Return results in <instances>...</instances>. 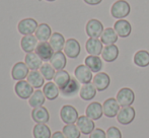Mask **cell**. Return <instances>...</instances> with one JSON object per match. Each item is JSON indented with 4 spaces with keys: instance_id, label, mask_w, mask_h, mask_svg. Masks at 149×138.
<instances>
[{
    "instance_id": "1",
    "label": "cell",
    "mask_w": 149,
    "mask_h": 138,
    "mask_svg": "<svg viewBox=\"0 0 149 138\" xmlns=\"http://www.w3.org/2000/svg\"><path fill=\"white\" fill-rule=\"evenodd\" d=\"M130 11H131V7L126 0H118L113 4L111 8L112 16L118 20H124L126 16L129 15Z\"/></svg>"
},
{
    "instance_id": "33",
    "label": "cell",
    "mask_w": 149,
    "mask_h": 138,
    "mask_svg": "<svg viewBox=\"0 0 149 138\" xmlns=\"http://www.w3.org/2000/svg\"><path fill=\"white\" fill-rule=\"evenodd\" d=\"M45 101H46V97L44 95L43 91L37 89V91H33L31 97L29 99V105L31 107H33V109L39 108V107H42L45 104Z\"/></svg>"
},
{
    "instance_id": "12",
    "label": "cell",
    "mask_w": 149,
    "mask_h": 138,
    "mask_svg": "<svg viewBox=\"0 0 149 138\" xmlns=\"http://www.w3.org/2000/svg\"><path fill=\"white\" fill-rule=\"evenodd\" d=\"M36 53L38 54V56L43 61L47 62L51 60L52 56L54 55L55 51L51 47L50 43H48V42H41V43L38 44L37 48H36Z\"/></svg>"
},
{
    "instance_id": "8",
    "label": "cell",
    "mask_w": 149,
    "mask_h": 138,
    "mask_svg": "<svg viewBox=\"0 0 149 138\" xmlns=\"http://www.w3.org/2000/svg\"><path fill=\"white\" fill-rule=\"evenodd\" d=\"M102 109H104V115L108 118H115L121 110L120 104L118 103L117 99H114V98L106 100L102 105Z\"/></svg>"
},
{
    "instance_id": "19",
    "label": "cell",
    "mask_w": 149,
    "mask_h": 138,
    "mask_svg": "<svg viewBox=\"0 0 149 138\" xmlns=\"http://www.w3.org/2000/svg\"><path fill=\"white\" fill-rule=\"evenodd\" d=\"M20 46L26 53H31L36 51V48L38 46V39L33 35L24 36L20 41Z\"/></svg>"
},
{
    "instance_id": "32",
    "label": "cell",
    "mask_w": 149,
    "mask_h": 138,
    "mask_svg": "<svg viewBox=\"0 0 149 138\" xmlns=\"http://www.w3.org/2000/svg\"><path fill=\"white\" fill-rule=\"evenodd\" d=\"M134 63L138 67H147L149 65V52L140 50L134 55Z\"/></svg>"
},
{
    "instance_id": "27",
    "label": "cell",
    "mask_w": 149,
    "mask_h": 138,
    "mask_svg": "<svg viewBox=\"0 0 149 138\" xmlns=\"http://www.w3.org/2000/svg\"><path fill=\"white\" fill-rule=\"evenodd\" d=\"M35 35H36V38H37L40 42H47L48 40H50V38H51V36H52V30L49 24H41L38 26Z\"/></svg>"
},
{
    "instance_id": "24",
    "label": "cell",
    "mask_w": 149,
    "mask_h": 138,
    "mask_svg": "<svg viewBox=\"0 0 149 138\" xmlns=\"http://www.w3.org/2000/svg\"><path fill=\"white\" fill-rule=\"evenodd\" d=\"M28 82L30 83L33 89H40V87L44 86V82H45V78L43 77V75L41 74V72L37 70H33L30 72V74L26 77Z\"/></svg>"
},
{
    "instance_id": "11",
    "label": "cell",
    "mask_w": 149,
    "mask_h": 138,
    "mask_svg": "<svg viewBox=\"0 0 149 138\" xmlns=\"http://www.w3.org/2000/svg\"><path fill=\"white\" fill-rule=\"evenodd\" d=\"M85 31H86V34L89 38H98L102 36V34L104 33V26L102 24L97 20H88V22L86 24L85 26Z\"/></svg>"
},
{
    "instance_id": "10",
    "label": "cell",
    "mask_w": 149,
    "mask_h": 138,
    "mask_svg": "<svg viewBox=\"0 0 149 138\" xmlns=\"http://www.w3.org/2000/svg\"><path fill=\"white\" fill-rule=\"evenodd\" d=\"M29 74H30V68L24 62L15 63L11 69V76L16 81L24 80Z\"/></svg>"
},
{
    "instance_id": "39",
    "label": "cell",
    "mask_w": 149,
    "mask_h": 138,
    "mask_svg": "<svg viewBox=\"0 0 149 138\" xmlns=\"http://www.w3.org/2000/svg\"><path fill=\"white\" fill-rule=\"evenodd\" d=\"M83 1H84L86 4H88V5H97V4H100L102 0H83Z\"/></svg>"
},
{
    "instance_id": "9",
    "label": "cell",
    "mask_w": 149,
    "mask_h": 138,
    "mask_svg": "<svg viewBox=\"0 0 149 138\" xmlns=\"http://www.w3.org/2000/svg\"><path fill=\"white\" fill-rule=\"evenodd\" d=\"M81 51L80 44L75 39H68L64 46V53L67 57L71 59H75L79 56Z\"/></svg>"
},
{
    "instance_id": "14",
    "label": "cell",
    "mask_w": 149,
    "mask_h": 138,
    "mask_svg": "<svg viewBox=\"0 0 149 138\" xmlns=\"http://www.w3.org/2000/svg\"><path fill=\"white\" fill-rule=\"evenodd\" d=\"M85 49L89 55L98 56L102 53V50H104L102 42L96 38H89L85 44Z\"/></svg>"
},
{
    "instance_id": "3",
    "label": "cell",
    "mask_w": 149,
    "mask_h": 138,
    "mask_svg": "<svg viewBox=\"0 0 149 138\" xmlns=\"http://www.w3.org/2000/svg\"><path fill=\"white\" fill-rule=\"evenodd\" d=\"M117 101L121 107L131 106L135 101V93L129 87H123L117 93Z\"/></svg>"
},
{
    "instance_id": "13",
    "label": "cell",
    "mask_w": 149,
    "mask_h": 138,
    "mask_svg": "<svg viewBox=\"0 0 149 138\" xmlns=\"http://www.w3.org/2000/svg\"><path fill=\"white\" fill-rule=\"evenodd\" d=\"M77 127L79 128L80 132L84 135H89L92 131L95 129V125H94L93 120L85 115V116H80L76 122Z\"/></svg>"
},
{
    "instance_id": "18",
    "label": "cell",
    "mask_w": 149,
    "mask_h": 138,
    "mask_svg": "<svg viewBox=\"0 0 149 138\" xmlns=\"http://www.w3.org/2000/svg\"><path fill=\"white\" fill-rule=\"evenodd\" d=\"M114 30L121 38H127L131 35L132 32V26L128 20H119L115 22Z\"/></svg>"
},
{
    "instance_id": "22",
    "label": "cell",
    "mask_w": 149,
    "mask_h": 138,
    "mask_svg": "<svg viewBox=\"0 0 149 138\" xmlns=\"http://www.w3.org/2000/svg\"><path fill=\"white\" fill-rule=\"evenodd\" d=\"M79 81L76 78H71V80L69 81V83L64 87L63 89H60L61 93L64 97H74L78 91H80L81 87L79 86Z\"/></svg>"
},
{
    "instance_id": "16",
    "label": "cell",
    "mask_w": 149,
    "mask_h": 138,
    "mask_svg": "<svg viewBox=\"0 0 149 138\" xmlns=\"http://www.w3.org/2000/svg\"><path fill=\"white\" fill-rule=\"evenodd\" d=\"M93 85L98 91H104L110 86L111 78L107 73L104 72H98L92 79Z\"/></svg>"
},
{
    "instance_id": "15",
    "label": "cell",
    "mask_w": 149,
    "mask_h": 138,
    "mask_svg": "<svg viewBox=\"0 0 149 138\" xmlns=\"http://www.w3.org/2000/svg\"><path fill=\"white\" fill-rule=\"evenodd\" d=\"M31 118L37 124H46L49 122L50 115L47 109L42 106L39 108H35L31 111Z\"/></svg>"
},
{
    "instance_id": "28",
    "label": "cell",
    "mask_w": 149,
    "mask_h": 138,
    "mask_svg": "<svg viewBox=\"0 0 149 138\" xmlns=\"http://www.w3.org/2000/svg\"><path fill=\"white\" fill-rule=\"evenodd\" d=\"M97 89L93 85V83H87V84H83L82 87L80 89L79 91V95L83 101H91L96 95Z\"/></svg>"
},
{
    "instance_id": "29",
    "label": "cell",
    "mask_w": 149,
    "mask_h": 138,
    "mask_svg": "<svg viewBox=\"0 0 149 138\" xmlns=\"http://www.w3.org/2000/svg\"><path fill=\"white\" fill-rule=\"evenodd\" d=\"M84 63L92 72L98 73L102 68V61L98 56H93V55L87 56L84 60Z\"/></svg>"
},
{
    "instance_id": "21",
    "label": "cell",
    "mask_w": 149,
    "mask_h": 138,
    "mask_svg": "<svg viewBox=\"0 0 149 138\" xmlns=\"http://www.w3.org/2000/svg\"><path fill=\"white\" fill-rule=\"evenodd\" d=\"M119 56V48L116 45H107L102 53V59L106 62H114Z\"/></svg>"
},
{
    "instance_id": "4",
    "label": "cell",
    "mask_w": 149,
    "mask_h": 138,
    "mask_svg": "<svg viewBox=\"0 0 149 138\" xmlns=\"http://www.w3.org/2000/svg\"><path fill=\"white\" fill-rule=\"evenodd\" d=\"M38 26H39V24H38L37 20H33V18L28 17V18H24V20H22L18 22L17 29H18V32L22 35L28 36V35L35 34Z\"/></svg>"
},
{
    "instance_id": "26",
    "label": "cell",
    "mask_w": 149,
    "mask_h": 138,
    "mask_svg": "<svg viewBox=\"0 0 149 138\" xmlns=\"http://www.w3.org/2000/svg\"><path fill=\"white\" fill-rule=\"evenodd\" d=\"M49 43L51 45V47L53 48L54 51L60 52L64 49L66 41H65V38L63 37L62 34H60V33H54V34H52L51 38H50Z\"/></svg>"
},
{
    "instance_id": "25",
    "label": "cell",
    "mask_w": 149,
    "mask_h": 138,
    "mask_svg": "<svg viewBox=\"0 0 149 138\" xmlns=\"http://www.w3.org/2000/svg\"><path fill=\"white\" fill-rule=\"evenodd\" d=\"M42 62H43V60L38 56L37 53H33V52H31V53H26L24 63L28 65V67L30 68L31 71L38 70L39 68H41V66L43 65Z\"/></svg>"
},
{
    "instance_id": "40",
    "label": "cell",
    "mask_w": 149,
    "mask_h": 138,
    "mask_svg": "<svg viewBox=\"0 0 149 138\" xmlns=\"http://www.w3.org/2000/svg\"><path fill=\"white\" fill-rule=\"evenodd\" d=\"M51 138H66V137L64 136L63 132H61V131H56V132H54L53 134H52Z\"/></svg>"
},
{
    "instance_id": "5",
    "label": "cell",
    "mask_w": 149,
    "mask_h": 138,
    "mask_svg": "<svg viewBox=\"0 0 149 138\" xmlns=\"http://www.w3.org/2000/svg\"><path fill=\"white\" fill-rule=\"evenodd\" d=\"M135 116L136 112L133 107H122V109L117 115V120L122 125H129L130 123H132L134 121Z\"/></svg>"
},
{
    "instance_id": "41",
    "label": "cell",
    "mask_w": 149,
    "mask_h": 138,
    "mask_svg": "<svg viewBox=\"0 0 149 138\" xmlns=\"http://www.w3.org/2000/svg\"><path fill=\"white\" fill-rule=\"evenodd\" d=\"M46 1H49V2H53V1H56V0H46Z\"/></svg>"
},
{
    "instance_id": "6",
    "label": "cell",
    "mask_w": 149,
    "mask_h": 138,
    "mask_svg": "<svg viewBox=\"0 0 149 138\" xmlns=\"http://www.w3.org/2000/svg\"><path fill=\"white\" fill-rule=\"evenodd\" d=\"M14 91L19 99L28 100L33 93V87L28 82V80H20L16 82L14 86Z\"/></svg>"
},
{
    "instance_id": "36",
    "label": "cell",
    "mask_w": 149,
    "mask_h": 138,
    "mask_svg": "<svg viewBox=\"0 0 149 138\" xmlns=\"http://www.w3.org/2000/svg\"><path fill=\"white\" fill-rule=\"evenodd\" d=\"M40 72H41L42 75H43L44 78L48 81L54 79V76H55V74H56L55 69H54L53 66L49 63L43 64V65L41 66V68H40Z\"/></svg>"
},
{
    "instance_id": "38",
    "label": "cell",
    "mask_w": 149,
    "mask_h": 138,
    "mask_svg": "<svg viewBox=\"0 0 149 138\" xmlns=\"http://www.w3.org/2000/svg\"><path fill=\"white\" fill-rule=\"evenodd\" d=\"M89 138H107V132L100 128H95L89 134Z\"/></svg>"
},
{
    "instance_id": "31",
    "label": "cell",
    "mask_w": 149,
    "mask_h": 138,
    "mask_svg": "<svg viewBox=\"0 0 149 138\" xmlns=\"http://www.w3.org/2000/svg\"><path fill=\"white\" fill-rule=\"evenodd\" d=\"M118 37L119 36L114 29L108 28L100 36V41L102 42V44H106V45H115L116 42L118 41Z\"/></svg>"
},
{
    "instance_id": "35",
    "label": "cell",
    "mask_w": 149,
    "mask_h": 138,
    "mask_svg": "<svg viewBox=\"0 0 149 138\" xmlns=\"http://www.w3.org/2000/svg\"><path fill=\"white\" fill-rule=\"evenodd\" d=\"M62 132L66 138H80L81 136L80 130L75 124H66L63 127Z\"/></svg>"
},
{
    "instance_id": "20",
    "label": "cell",
    "mask_w": 149,
    "mask_h": 138,
    "mask_svg": "<svg viewBox=\"0 0 149 138\" xmlns=\"http://www.w3.org/2000/svg\"><path fill=\"white\" fill-rule=\"evenodd\" d=\"M50 64L54 67V69L57 71L63 70L66 67L67 60H66V55L63 52H55L54 55L52 56L51 60H50Z\"/></svg>"
},
{
    "instance_id": "7",
    "label": "cell",
    "mask_w": 149,
    "mask_h": 138,
    "mask_svg": "<svg viewBox=\"0 0 149 138\" xmlns=\"http://www.w3.org/2000/svg\"><path fill=\"white\" fill-rule=\"evenodd\" d=\"M74 75L75 78L79 81L82 84H87V83H90L91 80L93 79V76H92V71L87 67L86 65H78L74 70Z\"/></svg>"
},
{
    "instance_id": "30",
    "label": "cell",
    "mask_w": 149,
    "mask_h": 138,
    "mask_svg": "<svg viewBox=\"0 0 149 138\" xmlns=\"http://www.w3.org/2000/svg\"><path fill=\"white\" fill-rule=\"evenodd\" d=\"M71 80L70 74H69L67 71H65L64 69L63 70H59L56 72L55 76H54V82L56 83L59 89H63L67 84L69 83V81Z\"/></svg>"
},
{
    "instance_id": "17",
    "label": "cell",
    "mask_w": 149,
    "mask_h": 138,
    "mask_svg": "<svg viewBox=\"0 0 149 138\" xmlns=\"http://www.w3.org/2000/svg\"><path fill=\"white\" fill-rule=\"evenodd\" d=\"M86 116L90 118L91 120H100L104 115V109H102V105L97 103V102H92L89 104L85 111Z\"/></svg>"
},
{
    "instance_id": "23",
    "label": "cell",
    "mask_w": 149,
    "mask_h": 138,
    "mask_svg": "<svg viewBox=\"0 0 149 138\" xmlns=\"http://www.w3.org/2000/svg\"><path fill=\"white\" fill-rule=\"evenodd\" d=\"M59 91H60V89H59V87L56 85V83L51 82V81L47 82L43 87L44 95H45L46 99L49 100V101H54V100L57 99L58 95H59Z\"/></svg>"
},
{
    "instance_id": "37",
    "label": "cell",
    "mask_w": 149,
    "mask_h": 138,
    "mask_svg": "<svg viewBox=\"0 0 149 138\" xmlns=\"http://www.w3.org/2000/svg\"><path fill=\"white\" fill-rule=\"evenodd\" d=\"M107 138H122V133L116 126H112L107 130Z\"/></svg>"
},
{
    "instance_id": "2",
    "label": "cell",
    "mask_w": 149,
    "mask_h": 138,
    "mask_svg": "<svg viewBox=\"0 0 149 138\" xmlns=\"http://www.w3.org/2000/svg\"><path fill=\"white\" fill-rule=\"evenodd\" d=\"M60 118L65 124H74L78 120L79 115L74 107L70 106V105H66V106H63L61 108Z\"/></svg>"
},
{
    "instance_id": "34",
    "label": "cell",
    "mask_w": 149,
    "mask_h": 138,
    "mask_svg": "<svg viewBox=\"0 0 149 138\" xmlns=\"http://www.w3.org/2000/svg\"><path fill=\"white\" fill-rule=\"evenodd\" d=\"M33 135L35 138H51V129L46 124H36L33 129Z\"/></svg>"
}]
</instances>
